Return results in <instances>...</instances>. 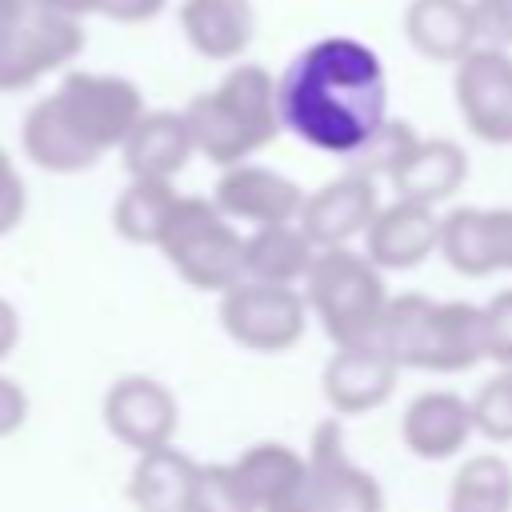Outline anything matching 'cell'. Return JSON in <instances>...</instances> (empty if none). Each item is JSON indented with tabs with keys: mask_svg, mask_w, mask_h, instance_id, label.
Wrapping results in <instances>:
<instances>
[{
	"mask_svg": "<svg viewBox=\"0 0 512 512\" xmlns=\"http://www.w3.org/2000/svg\"><path fill=\"white\" fill-rule=\"evenodd\" d=\"M48 100L60 112V120L72 128V136L96 156L124 148L128 132L148 112L136 80H128L120 72H92V68L60 72Z\"/></svg>",
	"mask_w": 512,
	"mask_h": 512,
	"instance_id": "5",
	"label": "cell"
},
{
	"mask_svg": "<svg viewBox=\"0 0 512 512\" xmlns=\"http://www.w3.org/2000/svg\"><path fill=\"white\" fill-rule=\"evenodd\" d=\"M84 48V24L44 8L0 16V92H24L52 72H68Z\"/></svg>",
	"mask_w": 512,
	"mask_h": 512,
	"instance_id": "6",
	"label": "cell"
},
{
	"mask_svg": "<svg viewBox=\"0 0 512 512\" xmlns=\"http://www.w3.org/2000/svg\"><path fill=\"white\" fill-rule=\"evenodd\" d=\"M188 512H256L252 496L244 492L232 460L228 464H200L192 492H188Z\"/></svg>",
	"mask_w": 512,
	"mask_h": 512,
	"instance_id": "30",
	"label": "cell"
},
{
	"mask_svg": "<svg viewBox=\"0 0 512 512\" xmlns=\"http://www.w3.org/2000/svg\"><path fill=\"white\" fill-rule=\"evenodd\" d=\"M404 40L424 60L456 68L472 48H480V28H476L472 0H408Z\"/></svg>",
	"mask_w": 512,
	"mask_h": 512,
	"instance_id": "17",
	"label": "cell"
},
{
	"mask_svg": "<svg viewBox=\"0 0 512 512\" xmlns=\"http://www.w3.org/2000/svg\"><path fill=\"white\" fill-rule=\"evenodd\" d=\"M304 188L268 168V164H232L220 168L216 188H212V204L232 220V224H248V228H268V224H296L300 208H304Z\"/></svg>",
	"mask_w": 512,
	"mask_h": 512,
	"instance_id": "11",
	"label": "cell"
},
{
	"mask_svg": "<svg viewBox=\"0 0 512 512\" xmlns=\"http://www.w3.org/2000/svg\"><path fill=\"white\" fill-rule=\"evenodd\" d=\"M124 168L128 180H176L188 160L196 156L192 128L184 120V108H148L140 124L128 132L124 148Z\"/></svg>",
	"mask_w": 512,
	"mask_h": 512,
	"instance_id": "16",
	"label": "cell"
},
{
	"mask_svg": "<svg viewBox=\"0 0 512 512\" xmlns=\"http://www.w3.org/2000/svg\"><path fill=\"white\" fill-rule=\"evenodd\" d=\"M468 404H472L476 436H484L488 444H512V368L488 376L468 396Z\"/></svg>",
	"mask_w": 512,
	"mask_h": 512,
	"instance_id": "31",
	"label": "cell"
},
{
	"mask_svg": "<svg viewBox=\"0 0 512 512\" xmlns=\"http://www.w3.org/2000/svg\"><path fill=\"white\" fill-rule=\"evenodd\" d=\"M280 124L300 144L352 160L388 120V72L372 44L320 36L276 76Z\"/></svg>",
	"mask_w": 512,
	"mask_h": 512,
	"instance_id": "1",
	"label": "cell"
},
{
	"mask_svg": "<svg viewBox=\"0 0 512 512\" xmlns=\"http://www.w3.org/2000/svg\"><path fill=\"white\" fill-rule=\"evenodd\" d=\"M164 8H168V0H100L96 16H104L112 24H148Z\"/></svg>",
	"mask_w": 512,
	"mask_h": 512,
	"instance_id": "37",
	"label": "cell"
},
{
	"mask_svg": "<svg viewBox=\"0 0 512 512\" xmlns=\"http://www.w3.org/2000/svg\"><path fill=\"white\" fill-rule=\"evenodd\" d=\"M160 252L168 268L196 292H228L244 280V236L212 204V196H180L164 228Z\"/></svg>",
	"mask_w": 512,
	"mask_h": 512,
	"instance_id": "4",
	"label": "cell"
},
{
	"mask_svg": "<svg viewBox=\"0 0 512 512\" xmlns=\"http://www.w3.org/2000/svg\"><path fill=\"white\" fill-rule=\"evenodd\" d=\"M20 148H24V156H28L36 168H44V172H52V176H76V172H88V168L100 160L96 152H88V148L72 136V128L60 120V112L52 108L48 96H40V100L24 112Z\"/></svg>",
	"mask_w": 512,
	"mask_h": 512,
	"instance_id": "24",
	"label": "cell"
},
{
	"mask_svg": "<svg viewBox=\"0 0 512 512\" xmlns=\"http://www.w3.org/2000/svg\"><path fill=\"white\" fill-rule=\"evenodd\" d=\"M20 8H28V0H0V16H12Z\"/></svg>",
	"mask_w": 512,
	"mask_h": 512,
	"instance_id": "40",
	"label": "cell"
},
{
	"mask_svg": "<svg viewBox=\"0 0 512 512\" xmlns=\"http://www.w3.org/2000/svg\"><path fill=\"white\" fill-rule=\"evenodd\" d=\"M432 316H436V300H432V296H424V292H400V296H392L388 308H384L376 344H380L400 368H416V372H420V360H424V348H428Z\"/></svg>",
	"mask_w": 512,
	"mask_h": 512,
	"instance_id": "27",
	"label": "cell"
},
{
	"mask_svg": "<svg viewBox=\"0 0 512 512\" xmlns=\"http://www.w3.org/2000/svg\"><path fill=\"white\" fill-rule=\"evenodd\" d=\"M100 416H104V428L124 448H132L140 456V452H152V448H164L176 440L180 400L172 396V388L164 380L144 376V372H128L104 388Z\"/></svg>",
	"mask_w": 512,
	"mask_h": 512,
	"instance_id": "10",
	"label": "cell"
},
{
	"mask_svg": "<svg viewBox=\"0 0 512 512\" xmlns=\"http://www.w3.org/2000/svg\"><path fill=\"white\" fill-rule=\"evenodd\" d=\"M304 300L312 320H320L324 336L344 344H376L384 308H388V284L384 272L356 248H320L316 264L304 280Z\"/></svg>",
	"mask_w": 512,
	"mask_h": 512,
	"instance_id": "3",
	"label": "cell"
},
{
	"mask_svg": "<svg viewBox=\"0 0 512 512\" xmlns=\"http://www.w3.org/2000/svg\"><path fill=\"white\" fill-rule=\"evenodd\" d=\"M308 300L288 284L240 280L220 296V328L232 344L260 356H280L296 348L308 332Z\"/></svg>",
	"mask_w": 512,
	"mask_h": 512,
	"instance_id": "7",
	"label": "cell"
},
{
	"mask_svg": "<svg viewBox=\"0 0 512 512\" xmlns=\"http://www.w3.org/2000/svg\"><path fill=\"white\" fill-rule=\"evenodd\" d=\"M28 408H32V404H28V392H24L12 376H4V372H0V440L24 428Z\"/></svg>",
	"mask_w": 512,
	"mask_h": 512,
	"instance_id": "36",
	"label": "cell"
},
{
	"mask_svg": "<svg viewBox=\"0 0 512 512\" xmlns=\"http://www.w3.org/2000/svg\"><path fill=\"white\" fill-rule=\"evenodd\" d=\"M376 212H380L376 180H368L360 172H344L304 196L296 224L304 228V236L316 248H352V240H360L368 232Z\"/></svg>",
	"mask_w": 512,
	"mask_h": 512,
	"instance_id": "13",
	"label": "cell"
},
{
	"mask_svg": "<svg viewBox=\"0 0 512 512\" xmlns=\"http://www.w3.org/2000/svg\"><path fill=\"white\" fill-rule=\"evenodd\" d=\"M184 120L196 140V156L216 168L252 160L280 136L276 76L264 64H232L208 92L184 104Z\"/></svg>",
	"mask_w": 512,
	"mask_h": 512,
	"instance_id": "2",
	"label": "cell"
},
{
	"mask_svg": "<svg viewBox=\"0 0 512 512\" xmlns=\"http://www.w3.org/2000/svg\"><path fill=\"white\" fill-rule=\"evenodd\" d=\"M484 328H488V360L512 368V288H500L484 304Z\"/></svg>",
	"mask_w": 512,
	"mask_h": 512,
	"instance_id": "33",
	"label": "cell"
},
{
	"mask_svg": "<svg viewBox=\"0 0 512 512\" xmlns=\"http://www.w3.org/2000/svg\"><path fill=\"white\" fill-rule=\"evenodd\" d=\"M420 144V136H416V128L408 124V120H384L376 132H372V140L348 160V172H360V176H368V180H392L396 176V168L408 160V152Z\"/></svg>",
	"mask_w": 512,
	"mask_h": 512,
	"instance_id": "29",
	"label": "cell"
},
{
	"mask_svg": "<svg viewBox=\"0 0 512 512\" xmlns=\"http://www.w3.org/2000/svg\"><path fill=\"white\" fill-rule=\"evenodd\" d=\"M440 248V216L428 204L416 200H392L380 204L376 220L364 232V256L380 272H408L420 268Z\"/></svg>",
	"mask_w": 512,
	"mask_h": 512,
	"instance_id": "15",
	"label": "cell"
},
{
	"mask_svg": "<svg viewBox=\"0 0 512 512\" xmlns=\"http://www.w3.org/2000/svg\"><path fill=\"white\" fill-rule=\"evenodd\" d=\"M176 20L188 48L216 64L240 60L256 36L252 0H180Z\"/></svg>",
	"mask_w": 512,
	"mask_h": 512,
	"instance_id": "18",
	"label": "cell"
},
{
	"mask_svg": "<svg viewBox=\"0 0 512 512\" xmlns=\"http://www.w3.org/2000/svg\"><path fill=\"white\" fill-rule=\"evenodd\" d=\"M316 244L300 224H268L244 236V280L260 284H304L316 264Z\"/></svg>",
	"mask_w": 512,
	"mask_h": 512,
	"instance_id": "22",
	"label": "cell"
},
{
	"mask_svg": "<svg viewBox=\"0 0 512 512\" xmlns=\"http://www.w3.org/2000/svg\"><path fill=\"white\" fill-rule=\"evenodd\" d=\"M468 180V152L448 140V136H420V144L408 152V160L396 168V176L388 180L396 188L400 200H416V204H444L452 200Z\"/></svg>",
	"mask_w": 512,
	"mask_h": 512,
	"instance_id": "20",
	"label": "cell"
},
{
	"mask_svg": "<svg viewBox=\"0 0 512 512\" xmlns=\"http://www.w3.org/2000/svg\"><path fill=\"white\" fill-rule=\"evenodd\" d=\"M488 252L496 272H512V208H484Z\"/></svg>",
	"mask_w": 512,
	"mask_h": 512,
	"instance_id": "35",
	"label": "cell"
},
{
	"mask_svg": "<svg viewBox=\"0 0 512 512\" xmlns=\"http://www.w3.org/2000/svg\"><path fill=\"white\" fill-rule=\"evenodd\" d=\"M28 216V184L16 168V160L8 156V148H0V240L12 236Z\"/></svg>",
	"mask_w": 512,
	"mask_h": 512,
	"instance_id": "32",
	"label": "cell"
},
{
	"mask_svg": "<svg viewBox=\"0 0 512 512\" xmlns=\"http://www.w3.org/2000/svg\"><path fill=\"white\" fill-rule=\"evenodd\" d=\"M244 492L252 496L256 512H276L288 504L304 480H308V452L284 444V440H256L232 460Z\"/></svg>",
	"mask_w": 512,
	"mask_h": 512,
	"instance_id": "21",
	"label": "cell"
},
{
	"mask_svg": "<svg viewBox=\"0 0 512 512\" xmlns=\"http://www.w3.org/2000/svg\"><path fill=\"white\" fill-rule=\"evenodd\" d=\"M480 44L508 48L512 44V0H472Z\"/></svg>",
	"mask_w": 512,
	"mask_h": 512,
	"instance_id": "34",
	"label": "cell"
},
{
	"mask_svg": "<svg viewBox=\"0 0 512 512\" xmlns=\"http://www.w3.org/2000/svg\"><path fill=\"white\" fill-rule=\"evenodd\" d=\"M480 360H488V328H484V304L468 300H436V316L428 328V348L420 360V372H468Z\"/></svg>",
	"mask_w": 512,
	"mask_h": 512,
	"instance_id": "19",
	"label": "cell"
},
{
	"mask_svg": "<svg viewBox=\"0 0 512 512\" xmlns=\"http://www.w3.org/2000/svg\"><path fill=\"white\" fill-rule=\"evenodd\" d=\"M444 512H512V464L500 452L468 456L448 484Z\"/></svg>",
	"mask_w": 512,
	"mask_h": 512,
	"instance_id": "26",
	"label": "cell"
},
{
	"mask_svg": "<svg viewBox=\"0 0 512 512\" xmlns=\"http://www.w3.org/2000/svg\"><path fill=\"white\" fill-rule=\"evenodd\" d=\"M28 4L44 8V12H56V16H72V20H84V16L100 12V0H28Z\"/></svg>",
	"mask_w": 512,
	"mask_h": 512,
	"instance_id": "39",
	"label": "cell"
},
{
	"mask_svg": "<svg viewBox=\"0 0 512 512\" xmlns=\"http://www.w3.org/2000/svg\"><path fill=\"white\" fill-rule=\"evenodd\" d=\"M180 192L172 180H128L112 204V232L136 248H160Z\"/></svg>",
	"mask_w": 512,
	"mask_h": 512,
	"instance_id": "25",
	"label": "cell"
},
{
	"mask_svg": "<svg viewBox=\"0 0 512 512\" xmlns=\"http://www.w3.org/2000/svg\"><path fill=\"white\" fill-rule=\"evenodd\" d=\"M196 460L176 444L140 452L128 472V500L136 512H188V492L196 480Z\"/></svg>",
	"mask_w": 512,
	"mask_h": 512,
	"instance_id": "23",
	"label": "cell"
},
{
	"mask_svg": "<svg viewBox=\"0 0 512 512\" xmlns=\"http://www.w3.org/2000/svg\"><path fill=\"white\" fill-rule=\"evenodd\" d=\"M476 436L472 404L452 388L416 392L400 412V440L416 460H452Z\"/></svg>",
	"mask_w": 512,
	"mask_h": 512,
	"instance_id": "14",
	"label": "cell"
},
{
	"mask_svg": "<svg viewBox=\"0 0 512 512\" xmlns=\"http://www.w3.org/2000/svg\"><path fill=\"white\" fill-rule=\"evenodd\" d=\"M16 344H20V312L12 300L0 296V364L16 352Z\"/></svg>",
	"mask_w": 512,
	"mask_h": 512,
	"instance_id": "38",
	"label": "cell"
},
{
	"mask_svg": "<svg viewBox=\"0 0 512 512\" xmlns=\"http://www.w3.org/2000/svg\"><path fill=\"white\" fill-rule=\"evenodd\" d=\"M400 364L380 344H344L324 360L320 392L332 416H368L384 408L400 384Z\"/></svg>",
	"mask_w": 512,
	"mask_h": 512,
	"instance_id": "12",
	"label": "cell"
},
{
	"mask_svg": "<svg viewBox=\"0 0 512 512\" xmlns=\"http://www.w3.org/2000/svg\"><path fill=\"white\" fill-rule=\"evenodd\" d=\"M452 100L464 128L496 148L512 144V52L480 44L452 68Z\"/></svg>",
	"mask_w": 512,
	"mask_h": 512,
	"instance_id": "8",
	"label": "cell"
},
{
	"mask_svg": "<svg viewBox=\"0 0 512 512\" xmlns=\"http://www.w3.org/2000/svg\"><path fill=\"white\" fill-rule=\"evenodd\" d=\"M304 512H384V488L348 456L336 416L324 420L308 440Z\"/></svg>",
	"mask_w": 512,
	"mask_h": 512,
	"instance_id": "9",
	"label": "cell"
},
{
	"mask_svg": "<svg viewBox=\"0 0 512 512\" xmlns=\"http://www.w3.org/2000/svg\"><path fill=\"white\" fill-rule=\"evenodd\" d=\"M436 256H444V264L468 280H484L492 276V252H488V228H484V208L464 204L440 216V248Z\"/></svg>",
	"mask_w": 512,
	"mask_h": 512,
	"instance_id": "28",
	"label": "cell"
}]
</instances>
